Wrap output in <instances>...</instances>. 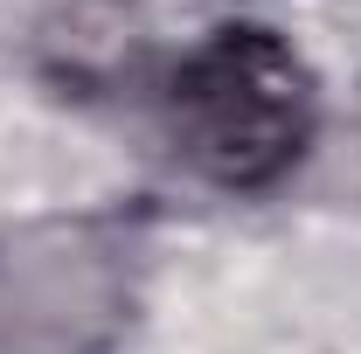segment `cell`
Listing matches in <instances>:
<instances>
[{
    "label": "cell",
    "mask_w": 361,
    "mask_h": 354,
    "mask_svg": "<svg viewBox=\"0 0 361 354\" xmlns=\"http://www.w3.org/2000/svg\"><path fill=\"white\" fill-rule=\"evenodd\" d=\"M319 126L313 70L271 28H216L180 56L167 84L174 153L216 188H271L299 167Z\"/></svg>",
    "instance_id": "6da1fadb"
},
{
    "label": "cell",
    "mask_w": 361,
    "mask_h": 354,
    "mask_svg": "<svg viewBox=\"0 0 361 354\" xmlns=\"http://www.w3.org/2000/svg\"><path fill=\"white\" fill-rule=\"evenodd\" d=\"M139 299V236L118 216L0 229V354H104Z\"/></svg>",
    "instance_id": "7a4b0ae2"
}]
</instances>
